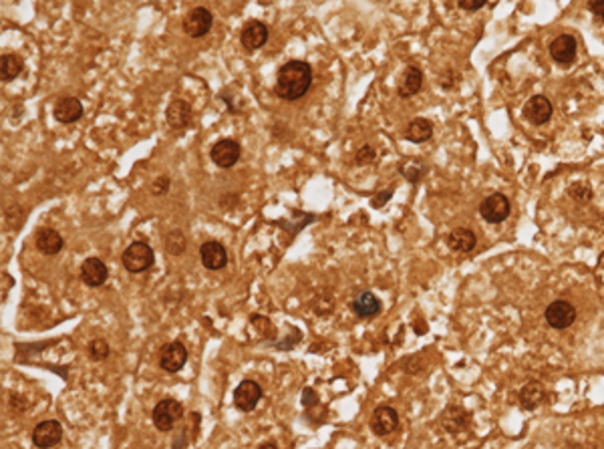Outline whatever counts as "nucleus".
<instances>
[{
	"mask_svg": "<svg viewBox=\"0 0 604 449\" xmlns=\"http://www.w3.org/2000/svg\"><path fill=\"white\" fill-rule=\"evenodd\" d=\"M544 399H546L544 385L538 383V381H530V383L524 385V389L520 391V407L526 409V411H534Z\"/></svg>",
	"mask_w": 604,
	"mask_h": 449,
	"instance_id": "23",
	"label": "nucleus"
},
{
	"mask_svg": "<svg viewBox=\"0 0 604 449\" xmlns=\"http://www.w3.org/2000/svg\"><path fill=\"white\" fill-rule=\"evenodd\" d=\"M546 321H548V325L556 328V330H564V328L572 327V323L576 321V309H574V304L568 302V300L558 298V300H554V302L548 304V309H546Z\"/></svg>",
	"mask_w": 604,
	"mask_h": 449,
	"instance_id": "7",
	"label": "nucleus"
},
{
	"mask_svg": "<svg viewBox=\"0 0 604 449\" xmlns=\"http://www.w3.org/2000/svg\"><path fill=\"white\" fill-rule=\"evenodd\" d=\"M375 159H377L375 149H373L371 145H362L361 149L357 152V156H355V165H369V163H373Z\"/></svg>",
	"mask_w": 604,
	"mask_h": 449,
	"instance_id": "31",
	"label": "nucleus"
},
{
	"mask_svg": "<svg viewBox=\"0 0 604 449\" xmlns=\"http://www.w3.org/2000/svg\"><path fill=\"white\" fill-rule=\"evenodd\" d=\"M457 6L464 8V10H480V8L485 6V2H466V0H464V2H459Z\"/></svg>",
	"mask_w": 604,
	"mask_h": 449,
	"instance_id": "36",
	"label": "nucleus"
},
{
	"mask_svg": "<svg viewBox=\"0 0 604 449\" xmlns=\"http://www.w3.org/2000/svg\"><path fill=\"white\" fill-rule=\"evenodd\" d=\"M351 309L359 318H373L381 312V300L373 293H359L351 302Z\"/></svg>",
	"mask_w": 604,
	"mask_h": 449,
	"instance_id": "20",
	"label": "nucleus"
},
{
	"mask_svg": "<svg viewBox=\"0 0 604 449\" xmlns=\"http://www.w3.org/2000/svg\"><path fill=\"white\" fill-rule=\"evenodd\" d=\"M63 236L52 230V228H43L36 234V248L45 254V256H54L63 250Z\"/></svg>",
	"mask_w": 604,
	"mask_h": 449,
	"instance_id": "22",
	"label": "nucleus"
},
{
	"mask_svg": "<svg viewBox=\"0 0 604 449\" xmlns=\"http://www.w3.org/2000/svg\"><path fill=\"white\" fill-rule=\"evenodd\" d=\"M552 111V103H550L548 97H544V95H536V97H532V99L526 103V107H524L526 119L530 123H534V125H544V123L550 122Z\"/></svg>",
	"mask_w": 604,
	"mask_h": 449,
	"instance_id": "16",
	"label": "nucleus"
},
{
	"mask_svg": "<svg viewBox=\"0 0 604 449\" xmlns=\"http://www.w3.org/2000/svg\"><path fill=\"white\" fill-rule=\"evenodd\" d=\"M109 278V270L105 266V262L101 258H87L81 264V280L85 282L87 286L91 288H99L103 286Z\"/></svg>",
	"mask_w": 604,
	"mask_h": 449,
	"instance_id": "15",
	"label": "nucleus"
},
{
	"mask_svg": "<svg viewBox=\"0 0 604 449\" xmlns=\"http://www.w3.org/2000/svg\"><path fill=\"white\" fill-rule=\"evenodd\" d=\"M312 85V67L307 61L284 63L277 77V95L282 101H298L309 93Z\"/></svg>",
	"mask_w": 604,
	"mask_h": 449,
	"instance_id": "1",
	"label": "nucleus"
},
{
	"mask_svg": "<svg viewBox=\"0 0 604 449\" xmlns=\"http://www.w3.org/2000/svg\"><path fill=\"white\" fill-rule=\"evenodd\" d=\"M258 449H278V448L277 443H270V441H268V443H262Z\"/></svg>",
	"mask_w": 604,
	"mask_h": 449,
	"instance_id": "37",
	"label": "nucleus"
},
{
	"mask_svg": "<svg viewBox=\"0 0 604 449\" xmlns=\"http://www.w3.org/2000/svg\"><path fill=\"white\" fill-rule=\"evenodd\" d=\"M20 73H22V61L17 54H2L0 57V79L4 83L17 79Z\"/></svg>",
	"mask_w": 604,
	"mask_h": 449,
	"instance_id": "27",
	"label": "nucleus"
},
{
	"mask_svg": "<svg viewBox=\"0 0 604 449\" xmlns=\"http://www.w3.org/2000/svg\"><path fill=\"white\" fill-rule=\"evenodd\" d=\"M182 417H184V405L175 399H161L152 413L154 425L159 432H172Z\"/></svg>",
	"mask_w": 604,
	"mask_h": 449,
	"instance_id": "3",
	"label": "nucleus"
},
{
	"mask_svg": "<svg viewBox=\"0 0 604 449\" xmlns=\"http://www.w3.org/2000/svg\"><path fill=\"white\" fill-rule=\"evenodd\" d=\"M391 196H393V190H385L383 193H381V196H375V198L371 200V204H373V206L381 207L383 204H385V202H387V200H389V198H391Z\"/></svg>",
	"mask_w": 604,
	"mask_h": 449,
	"instance_id": "34",
	"label": "nucleus"
},
{
	"mask_svg": "<svg viewBox=\"0 0 604 449\" xmlns=\"http://www.w3.org/2000/svg\"><path fill=\"white\" fill-rule=\"evenodd\" d=\"M214 24V17L212 13L204 8V6H198V8H191L190 13L186 15L182 27H184V33L190 36V38H202L209 33Z\"/></svg>",
	"mask_w": 604,
	"mask_h": 449,
	"instance_id": "5",
	"label": "nucleus"
},
{
	"mask_svg": "<svg viewBox=\"0 0 604 449\" xmlns=\"http://www.w3.org/2000/svg\"><path fill=\"white\" fill-rule=\"evenodd\" d=\"M52 115H54L57 122L65 123V125L79 122L83 117V103L77 97H61L54 105Z\"/></svg>",
	"mask_w": 604,
	"mask_h": 449,
	"instance_id": "17",
	"label": "nucleus"
},
{
	"mask_svg": "<svg viewBox=\"0 0 604 449\" xmlns=\"http://www.w3.org/2000/svg\"><path fill=\"white\" fill-rule=\"evenodd\" d=\"M240 143L236 141V139H220V141H216L214 145H212V149H209V159L218 165V168H222V170H228V168H234L236 163H238V159H240Z\"/></svg>",
	"mask_w": 604,
	"mask_h": 449,
	"instance_id": "4",
	"label": "nucleus"
},
{
	"mask_svg": "<svg viewBox=\"0 0 604 449\" xmlns=\"http://www.w3.org/2000/svg\"><path fill=\"white\" fill-rule=\"evenodd\" d=\"M268 41V27L260 20H250L244 24L240 33V43L246 51H258Z\"/></svg>",
	"mask_w": 604,
	"mask_h": 449,
	"instance_id": "12",
	"label": "nucleus"
},
{
	"mask_svg": "<svg viewBox=\"0 0 604 449\" xmlns=\"http://www.w3.org/2000/svg\"><path fill=\"white\" fill-rule=\"evenodd\" d=\"M399 427V415L393 407L389 405H381L377 407L373 415H371V429L375 435L385 437L389 433H393Z\"/></svg>",
	"mask_w": 604,
	"mask_h": 449,
	"instance_id": "11",
	"label": "nucleus"
},
{
	"mask_svg": "<svg viewBox=\"0 0 604 449\" xmlns=\"http://www.w3.org/2000/svg\"><path fill=\"white\" fill-rule=\"evenodd\" d=\"M200 258L207 270H222L228 264V250L224 248V244L207 240L200 248Z\"/></svg>",
	"mask_w": 604,
	"mask_h": 449,
	"instance_id": "14",
	"label": "nucleus"
},
{
	"mask_svg": "<svg viewBox=\"0 0 604 449\" xmlns=\"http://www.w3.org/2000/svg\"><path fill=\"white\" fill-rule=\"evenodd\" d=\"M433 135V123L423 119V117H417L413 122L407 125V131H405V139L411 141V143H425L429 141Z\"/></svg>",
	"mask_w": 604,
	"mask_h": 449,
	"instance_id": "25",
	"label": "nucleus"
},
{
	"mask_svg": "<svg viewBox=\"0 0 604 449\" xmlns=\"http://www.w3.org/2000/svg\"><path fill=\"white\" fill-rule=\"evenodd\" d=\"M121 262H123V268L131 274H139V272H145L147 268L154 266L156 262V254H154V248L149 244L145 242H133L131 246L125 248L123 256H121Z\"/></svg>",
	"mask_w": 604,
	"mask_h": 449,
	"instance_id": "2",
	"label": "nucleus"
},
{
	"mask_svg": "<svg viewBox=\"0 0 604 449\" xmlns=\"http://www.w3.org/2000/svg\"><path fill=\"white\" fill-rule=\"evenodd\" d=\"M302 399H304V405L307 407H312V405H316V393L312 391V389H304V393H302Z\"/></svg>",
	"mask_w": 604,
	"mask_h": 449,
	"instance_id": "35",
	"label": "nucleus"
},
{
	"mask_svg": "<svg viewBox=\"0 0 604 449\" xmlns=\"http://www.w3.org/2000/svg\"><path fill=\"white\" fill-rule=\"evenodd\" d=\"M441 425H443V429H448L449 433H459L469 425V413H467L464 407L451 405V407L445 409V413L441 417Z\"/></svg>",
	"mask_w": 604,
	"mask_h": 449,
	"instance_id": "24",
	"label": "nucleus"
},
{
	"mask_svg": "<svg viewBox=\"0 0 604 449\" xmlns=\"http://www.w3.org/2000/svg\"><path fill=\"white\" fill-rule=\"evenodd\" d=\"M588 8L592 10V15H596V18H601L604 22V0H594L588 4Z\"/></svg>",
	"mask_w": 604,
	"mask_h": 449,
	"instance_id": "33",
	"label": "nucleus"
},
{
	"mask_svg": "<svg viewBox=\"0 0 604 449\" xmlns=\"http://www.w3.org/2000/svg\"><path fill=\"white\" fill-rule=\"evenodd\" d=\"M188 361V348L182 345L179 341L168 343L159 348V367L165 373H177L184 369V365Z\"/></svg>",
	"mask_w": 604,
	"mask_h": 449,
	"instance_id": "8",
	"label": "nucleus"
},
{
	"mask_svg": "<svg viewBox=\"0 0 604 449\" xmlns=\"http://www.w3.org/2000/svg\"><path fill=\"white\" fill-rule=\"evenodd\" d=\"M421 87H423V73H421L419 67L411 65V67H407L405 73L401 75L397 95L401 99H409V97H413V95H417V93L421 91Z\"/></svg>",
	"mask_w": 604,
	"mask_h": 449,
	"instance_id": "19",
	"label": "nucleus"
},
{
	"mask_svg": "<svg viewBox=\"0 0 604 449\" xmlns=\"http://www.w3.org/2000/svg\"><path fill=\"white\" fill-rule=\"evenodd\" d=\"M262 399V389L256 381H242L234 391V407L240 409L244 413H250L256 409L258 401Z\"/></svg>",
	"mask_w": 604,
	"mask_h": 449,
	"instance_id": "9",
	"label": "nucleus"
},
{
	"mask_svg": "<svg viewBox=\"0 0 604 449\" xmlns=\"http://www.w3.org/2000/svg\"><path fill=\"white\" fill-rule=\"evenodd\" d=\"M550 57L560 67H570L574 63V59H576V41H574V36H556L552 45H550Z\"/></svg>",
	"mask_w": 604,
	"mask_h": 449,
	"instance_id": "13",
	"label": "nucleus"
},
{
	"mask_svg": "<svg viewBox=\"0 0 604 449\" xmlns=\"http://www.w3.org/2000/svg\"><path fill=\"white\" fill-rule=\"evenodd\" d=\"M445 242L453 252H471L478 244V238L469 228H455L449 232Z\"/></svg>",
	"mask_w": 604,
	"mask_h": 449,
	"instance_id": "21",
	"label": "nucleus"
},
{
	"mask_svg": "<svg viewBox=\"0 0 604 449\" xmlns=\"http://www.w3.org/2000/svg\"><path fill=\"white\" fill-rule=\"evenodd\" d=\"M89 357L93 361H105L109 357V345L105 339H93L89 345Z\"/></svg>",
	"mask_w": 604,
	"mask_h": 449,
	"instance_id": "29",
	"label": "nucleus"
},
{
	"mask_svg": "<svg viewBox=\"0 0 604 449\" xmlns=\"http://www.w3.org/2000/svg\"><path fill=\"white\" fill-rule=\"evenodd\" d=\"M170 186H172L170 175H159L157 179H154V184H152V193H154V196H165V193L170 191Z\"/></svg>",
	"mask_w": 604,
	"mask_h": 449,
	"instance_id": "32",
	"label": "nucleus"
},
{
	"mask_svg": "<svg viewBox=\"0 0 604 449\" xmlns=\"http://www.w3.org/2000/svg\"><path fill=\"white\" fill-rule=\"evenodd\" d=\"M510 200L503 193H492L480 204V214L485 222L489 224H500L510 216Z\"/></svg>",
	"mask_w": 604,
	"mask_h": 449,
	"instance_id": "6",
	"label": "nucleus"
},
{
	"mask_svg": "<svg viewBox=\"0 0 604 449\" xmlns=\"http://www.w3.org/2000/svg\"><path fill=\"white\" fill-rule=\"evenodd\" d=\"M399 172H401V175H405L407 182L419 184V182L423 179L425 172H427V165H425L419 157H409V159H405V161L399 165Z\"/></svg>",
	"mask_w": 604,
	"mask_h": 449,
	"instance_id": "26",
	"label": "nucleus"
},
{
	"mask_svg": "<svg viewBox=\"0 0 604 449\" xmlns=\"http://www.w3.org/2000/svg\"><path fill=\"white\" fill-rule=\"evenodd\" d=\"M191 105L188 101H182V99H175L172 103L168 105L165 109V119L170 123V127L173 129H186L190 127L191 123Z\"/></svg>",
	"mask_w": 604,
	"mask_h": 449,
	"instance_id": "18",
	"label": "nucleus"
},
{
	"mask_svg": "<svg viewBox=\"0 0 604 449\" xmlns=\"http://www.w3.org/2000/svg\"><path fill=\"white\" fill-rule=\"evenodd\" d=\"M186 236L179 232V230H173L165 236V250L172 254V256H182L184 250H186Z\"/></svg>",
	"mask_w": 604,
	"mask_h": 449,
	"instance_id": "28",
	"label": "nucleus"
},
{
	"mask_svg": "<svg viewBox=\"0 0 604 449\" xmlns=\"http://www.w3.org/2000/svg\"><path fill=\"white\" fill-rule=\"evenodd\" d=\"M568 196L572 198V200H576V202H588L590 198H592V190L588 188L587 184H572L568 188Z\"/></svg>",
	"mask_w": 604,
	"mask_h": 449,
	"instance_id": "30",
	"label": "nucleus"
},
{
	"mask_svg": "<svg viewBox=\"0 0 604 449\" xmlns=\"http://www.w3.org/2000/svg\"><path fill=\"white\" fill-rule=\"evenodd\" d=\"M63 439V425L57 419H47L38 423L33 432V443L38 449H51Z\"/></svg>",
	"mask_w": 604,
	"mask_h": 449,
	"instance_id": "10",
	"label": "nucleus"
}]
</instances>
